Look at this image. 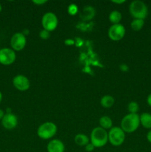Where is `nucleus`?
I'll return each instance as SVG.
<instances>
[{"label": "nucleus", "instance_id": "obj_29", "mask_svg": "<svg viewBox=\"0 0 151 152\" xmlns=\"http://www.w3.org/2000/svg\"><path fill=\"white\" fill-rule=\"evenodd\" d=\"M113 3H115V4H121V3H124L125 1L124 0H121V1H112Z\"/></svg>", "mask_w": 151, "mask_h": 152}, {"label": "nucleus", "instance_id": "obj_26", "mask_svg": "<svg viewBox=\"0 0 151 152\" xmlns=\"http://www.w3.org/2000/svg\"><path fill=\"white\" fill-rule=\"evenodd\" d=\"M147 140L150 143H151V130H150L148 133L147 134Z\"/></svg>", "mask_w": 151, "mask_h": 152}, {"label": "nucleus", "instance_id": "obj_16", "mask_svg": "<svg viewBox=\"0 0 151 152\" xmlns=\"http://www.w3.org/2000/svg\"><path fill=\"white\" fill-rule=\"evenodd\" d=\"M99 125L100 127L105 129H110L113 128V121L111 118L107 116H103L99 119Z\"/></svg>", "mask_w": 151, "mask_h": 152}, {"label": "nucleus", "instance_id": "obj_17", "mask_svg": "<svg viewBox=\"0 0 151 152\" xmlns=\"http://www.w3.org/2000/svg\"><path fill=\"white\" fill-rule=\"evenodd\" d=\"M121 19H122V15L118 10H113L109 15V20L113 25H116L120 24Z\"/></svg>", "mask_w": 151, "mask_h": 152}, {"label": "nucleus", "instance_id": "obj_25", "mask_svg": "<svg viewBox=\"0 0 151 152\" xmlns=\"http://www.w3.org/2000/svg\"><path fill=\"white\" fill-rule=\"evenodd\" d=\"M47 2V1H45V0H33V3H34V4H38V5H41V4H44V3Z\"/></svg>", "mask_w": 151, "mask_h": 152}, {"label": "nucleus", "instance_id": "obj_19", "mask_svg": "<svg viewBox=\"0 0 151 152\" xmlns=\"http://www.w3.org/2000/svg\"><path fill=\"white\" fill-rule=\"evenodd\" d=\"M95 11L94 9L91 7H87L83 10V17L85 20H90L94 16Z\"/></svg>", "mask_w": 151, "mask_h": 152}, {"label": "nucleus", "instance_id": "obj_8", "mask_svg": "<svg viewBox=\"0 0 151 152\" xmlns=\"http://www.w3.org/2000/svg\"><path fill=\"white\" fill-rule=\"evenodd\" d=\"M16 53L12 48H4L0 49V63L3 65H10L15 62Z\"/></svg>", "mask_w": 151, "mask_h": 152}, {"label": "nucleus", "instance_id": "obj_5", "mask_svg": "<svg viewBox=\"0 0 151 152\" xmlns=\"http://www.w3.org/2000/svg\"><path fill=\"white\" fill-rule=\"evenodd\" d=\"M125 140V132L121 127H113L108 132V141L114 146L122 145Z\"/></svg>", "mask_w": 151, "mask_h": 152}, {"label": "nucleus", "instance_id": "obj_12", "mask_svg": "<svg viewBox=\"0 0 151 152\" xmlns=\"http://www.w3.org/2000/svg\"><path fill=\"white\" fill-rule=\"evenodd\" d=\"M65 149L63 142L58 139L52 140L47 145V152H65Z\"/></svg>", "mask_w": 151, "mask_h": 152}, {"label": "nucleus", "instance_id": "obj_13", "mask_svg": "<svg viewBox=\"0 0 151 152\" xmlns=\"http://www.w3.org/2000/svg\"><path fill=\"white\" fill-rule=\"evenodd\" d=\"M140 124L147 129H151V114L150 113H142L140 116Z\"/></svg>", "mask_w": 151, "mask_h": 152}, {"label": "nucleus", "instance_id": "obj_24", "mask_svg": "<svg viewBox=\"0 0 151 152\" xmlns=\"http://www.w3.org/2000/svg\"><path fill=\"white\" fill-rule=\"evenodd\" d=\"M119 68H120V70H121V71H124V72H127V71L129 70L128 66H127L126 64H121V65H120Z\"/></svg>", "mask_w": 151, "mask_h": 152}, {"label": "nucleus", "instance_id": "obj_23", "mask_svg": "<svg viewBox=\"0 0 151 152\" xmlns=\"http://www.w3.org/2000/svg\"><path fill=\"white\" fill-rule=\"evenodd\" d=\"M84 147H85V151L87 152H91L95 149V147L93 146V145L91 142H89V143L87 144V145H85Z\"/></svg>", "mask_w": 151, "mask_h": 152}, {"label": "nucleus", "instance_id": "obj_4", "mask_svg": "<svg viewBox=\"0 0 151 152\" xmlns=\"http://www.w3.org/2000/svg\"><path fill=\"white\" fill-rule=\"evenodd\" d=\"M57 132V126L52 122H46L38 126L37 135L42 140H49L54 137Z\"/></svg>", "mask_w": 151, "mask_h": 152}, {"label": "nucleus", "instance_id": "obj_28", "mask_svg": "<svg viewBox=\"0 0 151 152\" xmlns=\"http://www.w3.org/2000/svg\"><path fill=\"white\" fill-rule=\"evenodd\" d=\"M4 114H4V111H3V110L0 109V120H2V118L4 117Z\"/></svg>", "mask_w": 151, "mask_h": 152}, {"label": "nucleus", "instance_id": "obj_10", "mask_svg": "<svg viewBox=\"0 0 151 152\" xmlns=\"http://www.w3.org/2000/svg\"><path fill=\"white\" fill-rule=\"evenodd\" d=\"M13 86L20 91H26L30 88V83L28 77L24 75H16L13 79Z\"/></svg>", "mask_w": 151, "mask_h": 152}, {"label": "nucleus", "instance_id": "obj_20", "mask_svg": "<svg viewBox=\"0 0 151 152\" xmlns=\"http://www.w3.org/2000/svg\"><path fill=\"white\" fill-rule=\"evenodd\" d=\"M127 110L130 114H137L139 111V105L135 101H132L127 105Z\"/></svg>", "mask_w": 151, "mask_h": 152}, {"label": "nucleus", "instance_id": "obj_3", "mask_svg": "<svg viewBox=\"0 0 151 152\" xmlns=\"http://www.w3.org/2000/svg\"><path fill=\"white\" fill-rule=\"evenodd\" d=\"M129 10L134 19L144 20L148 14L147 6L144 1L140 0H135L132 1L129 6Z\"/></svg>", "mask_w": 151, "mask_h": 152}, {"label": "nucleus", "instance_id": "obj_27", "mask_svg": "<svg viewBox=\"0 0 151 152\" xmlns=\"http://www.w3.org/2000/svg\"><path fill=\"white\" fill-rule=\"evenodd\" d=\"M147 102L148 105L151 107V94H150L147 96Z\"/></svg>", "mask_w": 151, "mask_h": 152}, {"label": "nucleus", "instance_id": "obj_21", "mask_svg": "<svg viewBox=\"0 0 151 152\" xmlns=\"http://www.w3.org/2000/svg\"><path fill=\"white\" fill-rule=\"evenodd\" d=\"M68 13H69V14L73 16V15L76 14L77 12H78V7H77L76 4H70L69 7H68Z\"/></svg>", "mask_w": 151, "mask_h": 152}, {"label": "nucleus", "instance_id": "obj_31", "mask_svg": "<svg viewBox=\"0 0 151 152\" xmlns=\"http://www.w3.org/2000/svg\"><path fill=\"white\" fill-rule=\"evenodd\" d=\"M1 10H2V6H1V4H0V13L1 12Z\"/></svg>", "mask_w": 151, "mask_h": 152}, {"label": "nucleus", "instance_id": "obj_18", "mask_svg": "<svg viewBox=\"0 0 151 152\" xmlns=\"http://www.w3.org/2000/svg\"><path fill=\"white\" fill-rule=\"evenodd\" d=\"M144 20L139 19H134L131 22V24H130L131 28L134 31H141L144 27Z\"/></svg>", "mask_w": 151, "mask_h": 152}, {"label": "nucleus", "instance_id": "obj_22", "mask_svg": "<svg viewBox=\"0 0 151 152\" xmlns=\"http://www.w3.org/2000/svg\"><path fill=\"white\" fill-rule=\"evenodd\" d=\"M50 31H46V30L43 29L40 31L39 33V37H41L42 39H47L50 37Z\"/></svg>", "mask_w": 151, "mask_h": 152}, {"label": "nucleus", "instance_id": "obj_11", "mask_svg": "<svg viewBox=\"0 0 151 152\" xmlns=\"http://www.w3.org/2000/svg\"><path fill=\"white\" fill-rule=\"evenodd\" d=\"M1 125L7 130L15 129L18 125L17 117L12 113H6L1 120Z\"/></svg>", "mask_w": 151, "mask_h": 152}, {"label": "nucleus", "instance_id": "obj_15", "mask_svg": "<svg viewBox=\"0 0 151 152\" xmlns=\"http://www.w3.org/2000/svg\"><path fill=\"white\" fill-rule=\"evenodd\" d=\"M100 102L103 108H110L114 105L115 99L110 95H105V96L102 97Z\"/></svg>", "mask_w": 151, "mask_h": 152}, {"label": "nucleus", "instance_id": "obj_7", "mask_svg": "<svg viewBox=\"0 0 151 152\" xmlns=\"http://www.w3.org/2000/svg\"><path fill=\"white\" fill-rule=\"evenodd\" d=\"M125 28L121 24L112 25L108 30V37L113 41H119L125 35Z\"/></svg>", "mask_w": 151, "mask_h": 152}, {"label": "nucleus", "instance_id": "obj_1", "mask_svg": "<svg viewBox=\"0 0 151 152\" xmlns=\"http://www.w3.org/2000/svg\"><path fill=\"white\" fill-rule=\"evenodd\" d=\"M140 126V117L138 114H128L121 121V129L125 133L136 132Z\"/></svg>", "mask_w": 151, "mask_h": 152}, {"label": "nucleus", "instance_id": "obj_9", "mask_svg": "<svg viewBox=\"0 0 151 152\" xmlns=\"http://www.w3.org/2000/svg\"><path fill=\"white\" fill-rule=\"evenodd\" d=\"M26 37L20 32L14 34L10 39V46L14 51H19L24 49L26 45Z\"/></svg>", "mask_w": 151, "mask_h": 152}, {"label": "nucleus", "instance_id": "obj_30", "mask_svg": "<svg viewBox=\"0 0 151 152\" xmlns=\"http://www.w3.org/2000/svg\"><path fill=\"white\" fill-rule=\"evenodd\" d=\"M1 100H2V94L0 91V103L1 102Z\"/></svg>", "mask_w": 151, "mask_h": 152}, {"label": "nucleus", "instance_id": "obj_6", "mask_svg": "<svg viewBox=\"0 0 151 152\" xmlns=\"http://www.w3.org/2000/svg\"><path fill=\"white\" fill-rule=\"evenodd\" d=\"M58 23H59L58 18L55 13L52 12H47L43 15L41 19L43 29L51 32L57 28Z\"/></svg>", "mask_w": 151, "mask_h": 152}, {"label": "nucleus", "instance_id": "obj_2", "mask_svg": "<svg viewBox=\"0 0 151 152\" xmlns=\"http://www.w3.org/2000/svg\"><path fill=\"white\" fill-rule=\"evenodd\" d=\"M90 140L95 148H102L107 143L108 133L102 128H95L90 134Z\"/></svg>", "mask_w": 151, "mask_h": 152}, {"label": "nucleus", "instance_id": "obj_14", "mask_svg": "<svg viewBox=\"0 0 151 152\" xmlns=\"http://www.w3.org/2000/svg\"><path fill=\"white\" fill-rule=\"evenodd\" d=\"M74 141H75V143L79 146H85L90 142L88 137L84 134H78L76 135Z\"/></svg>", "mask_w": 151, "mask_h": 152}]
</instances>
